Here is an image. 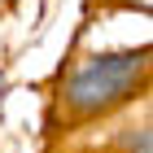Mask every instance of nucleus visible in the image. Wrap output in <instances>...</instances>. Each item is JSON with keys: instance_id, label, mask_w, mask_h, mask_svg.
I'll list each match as a JSON object with an SVG mask.
<instances>
[{"instance_id": "1", "label": "nucleus", "mask_w": 153, "mask_h": 153, "mask_svg": "<svg viewBox=\"0 0 153 153\" xmlns=\"http://www.w3.org/2000/svg\"><path fill=\"white\" fill-rule=\"evenodd\" d=\"M149 70V48H127V53H105V57H88L66 83V101L79 114H101V109L127 101L140 88Z\"/></svg>"}, {"instance_id": "2", "label": "nucleus", "mask_w": 153, "mask_h": 153, "mask_svg": "<svg viewBox=\"0 0 153 153\" xmlns=\"http://www.w3.org/2000/svg\"><path fill=\"white\" fill-rule=\"evenodd\" d=\"M127 153H149V127H136L127 136Z\"/></svg>"}]
</instances>
